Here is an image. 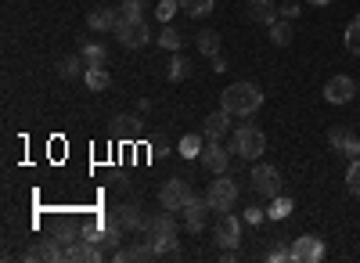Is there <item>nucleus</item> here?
<instances>
[{
    "label": "nucleus",
    "mask_w": 360,
    "mask_h": 263,
    "mask_svg": "<svg viewBox=\"0 0 360 263\" xmlns=\"http://www.w3.org/2000/svg\"><path fill=\"white\" fill-rule=\"evenodd\" d=\"M144 242L152 245V256H173L176 252V220L173 217H148L144 220Z\"/></svg>",
    "instance_id": "f257e3e1"
},
{
    "label": "nucleus",
    "mask_w": 360,
    "mask_h": 263,
    "mask_svg": "<svg viewBox=\"0 0 360 263\" xmlns=\"http://www.w3.org/2000/svg\"><path fill=\"white\" fill-rule=\"evenodd\" d=\"M220 101H224V108L231 115H252L263 105V91H259L256 83H249V79H238V83H231L227 91H224Z\"/></svg>",
    "instance_id": "f03ea898"
},
{
    "label": "nucleus",
    "mask_w": 360,
    "mask_h": 263,
    "mask_svg": "<svg viewBox=\"0 0 360 263\" xmlns=\"http://www.w3.org/2000/svg\"><path fill=\"white\" fill-rule=\"evenodd\" d=\"M231 152H234V155H242V159H263V152H266V137H263V130H256L252 123L238 127L234 137H231Z\"/></svg>",
    "instance_id": "7ed1b4c3"
},
{
    "label": "nucleus",
    "mask_w": 360,
    "mask_h": 263,
    "mask_svg": "<svg viewBox=\"0 0 360 263\" xmlns=\"http://www.w3.org/2000/svg\"><path fill=\"white\" fill-rule=\"evenodd\" d=\"M238 191H242V188H238V184L227 177V173H217V181L209 184V191H205L209 210H213L217 217H220V213H231L234 202H238Z\"/></svg>",
    "instance_id": "20e7f679"
},
{
    "label": "nucleus",
    "mask_w": 360,
    "mask_h": 263,
    "mask_svg": "<svg viewBox=\"0 0 360 263\" xmlns=\"http://www.w3.org/2000/svg\"><path fill=\"white\" fill-rule=\"evenodd\" d=\"M115 40L123 44V47H130V51H141L148 40H152V29H148L144 18H119V25H115Z\"/></svg>",
    "instance_id": "39448f33"
},
{
    "label": "nucleus",
    "mask_w": 360,
    "mask_h": 263,
    "mask_svg": "<svg viewBox=\"0 0 360 263\" xmlns=\"http://www.w3.org/2000/svg\"><path fill=\"white\" fill-rule=\"evenodd\" d=\"M191 198H195L191 184H188V181H180V177H173V181H166V184L159 188V202H162V210H166V213H180Z\"/></svg>",
    "instance_id": "423d86ee"
},
{
    "label": "nucleus",
    "mask_w": 360,
    "mask_h": 263,
    "mask_svg": "<svg viewBox=\"0 0 360 263\" xmlns=\"http://www.w3.org/2000/svg\"><path fill=\"white\" fill-rule=\"evenodd\" d=\"M252 188H256L263 198L281 195V169L270 166V162H256V166H252Z\"/></svg>",
    "instance_id": "0eeeda50"
},
{
    "label": "nucleus",
    "mask_w": 360,
    "mask_h": 263,
    "mask_svg": "<svg viewBox=\"0 0 360 263\" xmlns=\"http://www.w3.org/2000/svg\"><path fill=\"white\" fill-rule=\"evenodd\" d=\"M51 238L58 242V245H72L76 238H83V224H79V217H72V213H58L54 220H51Z\"/></svg>",
    "instance_id": "6e6552de"
},
{
    "label": "nucleus",
    "mask_w": 360,
    "mask_h": 263,
    "mask_svg": "<svg viewBox=\"0 0 360 263\" xmlns=\"http://www.w3.org/2000/svg\"><path fill=\"white\" fill-rule=\"evenodd\" d=\"M144 220H148V213L144 210H137V206H115L108 217H105V224L108 227H115V231H144Z\"/></svg>",
    "instance_id": "1a4fd4ad"
},
{
    "label": "nucleus",
    "mask_w": 360,
    "mask_h": 263,
    "mask_svg": "<svg viewBox=\"0 0 360 263\" xmlns=\"http://www.w3.org/2000/svg\"><path fill=\"white\" fill-rule=\"evenodd\" d=\"M356 91H360L356 79H349V76H332V79L324 83V101H328V105H349Z\"/></svg>",
    "instance_id": "9d476101"
},
{
    "label": "nucleus",
    "mask_w": 360,
    "mask_h": 263,
    "mask_svg": "<svg viewBox=\"0 0 360 263\" xmlns=\"http://www.w3.org/2000/svg\"><path fill=\"white\" fill-rule=\"evenodd\" d=\"M213 235H217V245H224V249H238V245H242V220L231 217V213H220Z\"/></svg>",
    "instance_id": "9b49d317"
},
{
    "label": "nucleus",
    "mask_w": 360,
    "mask_h": 263,
    "mask_svg": "<svg viewBox=\"0 0 360 263\" xmlns=\"http://www.w3.org/2000/svg\"><path fill=\"white\" fill-rule=\"evenodd\" d=\"M321 256H324V238H317V235H303V238L292 242V259L295 263H317Z\"/></svg>",
    "instance_id": "f8f14e48"
},
{
    "label": "nucleus",
    "mask_w": 360,
    "mask_h": 263,
    "mask_svg": "<svg viewBox=\"0 0 360 263\" xmlns=\"http://www.w3.org/2000/svg\"><path fill=\"white\" fill-rule=\"evenodd\" d=\"M202 166H205L209 173H227V166H231V148H227V144H220V141H209L205 152H202Z\"/></svg>",
    "instance_id": "ddd939ff"
},
{
    "label": "nucleus",
    "mask_w": 360,
    "mask_h": 263,
    "mask_svg": "<svg viewBox=\"0 0 360 263\" xmlns=\"http://www.w3.org/2000/svg\"><path fill=\"white\" fill-rule=\"evenodd\" d=\"M180 213H184V227L191 231V235H198V231H205V213H209V198L202 195H195L191 202H188V206L184 210H180Z\"/></svg>",
    "instance_id": "4468645a"
},
{
    "label": "nucleus",
    "mask_w": 360,
    "mask_h": 263,
    "mask_svg": "<svg viewBox=\"0 0 360 263\" xmlns=\"http://www.w3.org/2000/svg\"><path fill=\"white\" fill-rule=\"evenodd\" d=\"M231 120H234V115H231L227 108H220V112H213V115H205L202 134H205L209 141H224V134H227V130H234V127H231Z\"/></svg>",
    "instance_id": "2eb2a0df"
},
{
    "label": "nucleus",
    "mask_w": 360,
    "mask_h": 263,
    "mask_svg": "<svg viewBox=\"0 0 360 263\" xmlns=\"http://www.w3.org/2000/svg\"><path fill=\"white\" fill-rule=\"evenodd\" d=\"M119 18H123V15H119V11H108V8H94V11L86 15V25L94 29V33H108V29H112V33H115V25H119Z\"/></svg>",
    "instance_id": "dca6fc26"
},
{
    "label": "nucleus",
    "mask_w": 360,
    "mask_h": 263,
    "mask_svg": "<svg viewBox=\"0 0 360 263\" xmlns=\"http://www.w3.org/2000/svg\"><path fill=\"white\" fill-rule=\"evenodd\" d=\"M245 15H249L256 25H270V22H278V8H274V0H249Z\"/></svg>",
    "instance_id": "f3484780"
},
{
    "label": "nucleus",
    "mask_w": 360,
    "mask_h": 263,
    "mask_svg": "<svg viewBox=\"0 0 360 263\" xmlns=\"http://www.w3.org/2000/svg\"><path fill=\"white\" fill-rule=\"evenodd\" d=\"M25 259L29 263H44V259H62V245H58L54 238L51 242H37V245H29V252H25Z\"/></svg>",
    "instance_id": "a211bd4d"
},
{
    "label": "nucleus",
    "mask_w": 360,
    "mask_h": 263,
    "mask_svg": "<svg viewBox=\"0 0 360 263\" xmlns=\"http://www.w3.org/2000/svg\"><path fill=\"white\" fill-rule=\"evenodd\" d=\"M112 130L119 141H130V137H137V130H144V123H141V115H115Z\"/></svg>",
    "instance_id": "6ab92c4d"
},
{
    "label": "nucleus",
    "mask_w": 360,
    "mask_h": 263,
    "mask_svg": "<svg viewBox=\"0 0 360 263\" xmlns=\"http://www.w3.org/2000/svg\"><path fill=\"white\" fill-rule=\"evenodd\" d=\"M112 256H115V263H134V259H152V245H148V242H144V235H141V242H137V245H123V249H115Z\"/></svg>",
    "instance_id": "aec40b11"
},
{
    "label": "nucleus",
    "mask_w": 360,
    "mask_h": 263,
    "mask_svg": "<svg viewBox=\"0 0 360 263\" xmlns=\"http://www.w3.org/2000/svg\"><path fill=\"white\" fill-rule=\"evenodd\" d=\"M292 210H295V202H292L288 195H274V198H270V210H266V220L285 224V220L292 217Z\"/></svg>",
    "instance_id": "412c9836"
},
{
    "label": "nucleus",
    "mask_w": 360,
    "mask_h": 263,
    "mask_svg": "<svg viewBox=\"0 0 360 263\" xmlns=\"http://www.w3.org/2000/svg\"><path fill=\"white\" fill-rule=\"evenodd\" d=\"M86 72V62H83V54H65L62 62H58V76L62 79H76Z\"/></svg>",
    "instance_id": "4be33fe9"
},
{
    "label": "nucleus",
    "mask_w": 360,
    "mask_h": 263,
    "mask_svg": "<svg viewBox=\"0 0 360 263\" xmlns=\"http://www.w3.org/2000/svg\"><path fill=\"white\" fill-rule=\"evenodd\" d=\"M191 76V58L188 54H173V62H169V69H166V79L169 83H184Z\"/></svg>",
    "instance_id": "5701e85b"
},
{
    "label": "nucleus",
    "mask_w": 360,
    "mask_h": 263,
    "mask_svg": "<svg viewBox=\"0 0 360 263\" xmlns=\"http://www.w3.org/2000/svg\"><path fill=\"white\" fill-rule=\"evenodd\" d=\"M176 148H180V155H184V159H202V152H205V141H202V134H184Z\"/></svg>",
    "instance_id": "b1692460"
},
{
    "label": "nucleus",
    "mask_w": 360,
    "mask_h": 263,
    "mask_svg": "<svg viewBox=\"0 0 360 263\" xmlns=\"http://www.w3.org/2000/svg\"><path fill=\"white\" fill-rule=\"evenodd\" d=\"M266 29H270V40H274L278 47H288V44H292V37H295V33H292V22H288V18H281V15H278V22H270Z\"/></svg>",
    "instance_id": "393cba45"
},
{
    "label": "nucleus",
    "mask_w": 360,
    "mask_h": 263,
    "mask_svg": "<svg viewBox=\"0 0 360 263\" xmlns=\"http://www.w3.org/2000/svg\"><path fill=\"white\" fill-rule=\"evenodd\" d=\"M83 83L98 94V91H108V86H112V76H108L105 65H98V69H86V72H83Z\"/></svg>",
    "instance_id": "a878e982"
},
{
    "label": "nucleus",
    "mask_w": 360,
    "mask_h": 263,
    "mask_svg": "<svg viewBox=\"0 0 360 263\" xmlns=\"http://www.w3.org/2000/svg\"><path fill=\"white\" fill-rule=\"evenodd\" d=\"M79 54H83V62H86V69H98V65H108V51H105L101 44H83V47H79Z\"/></svg>",
    "instance_id": "bb28decb"
},
{
    "label": "nucleus",
    "mask_w": 360,
    "mask_h": 263,
    "mask_svg": "<svg viewBox=\"0 0 360 263\" xmlns=\"http://www.w3.org/2000/svg\"><path fill=\"white\" fill-rule=\"evenodd\" d=\"M195 47H198L202 54H209V58H213V54H220V37L213 33V29H202V33L195 37Z\"/></svg>",
    "instance_id": "cd10ccee"
},
{
    "label": "nucleus",
    "mask_w": 360,
    "mask_h": 263,
    "mask_svg": "<svg viewBox=\"0 0 360 263\" xmlns=\"http://www.w3.org/2000/svg\"><path fill=\"white\" fill-rule=\"evenodd\" d=\"M213 4H217V0H180V11L191 15V18H202V15L213 11Z\"/></svg>",
    "instance_id": "c85d7f7f"
},
{
    "label": "nucleus",
    "mask_w": 360,
    "mask_h": 263,
    "mask_svg": "<svg viewBox=\"0 0 360 263\" xmlns=\"http://www.w3.org/2000/svg\"><path fill=\"white\" fill-rule=\"evenodd\" d=\"M180 44H184V40H180V33L166 22V25H162V33H159V47H166V51H173V54H176V51H180Z\"/></svg>",
    "instance_id": "c756f323"
},
{
    "label": "nucleus",
    "mask_w": 360,
    "mask_h": 263,
    "mask_svg": "<svg viewBox=\"0 0 360 263\" xmlns=\"http://www.w3.org/2000/svg\"><path fill=\"white\" fill-rule=\"evenodd\" d=\"M346 51L349 54H360V15L346 25Z\"/></svg>",
    "instance_id": "7c9ffc66"
},
{
    "label": "nucleus",
    "mask_w": 360,
    "mask_h": 263,
    "mask_svg": "<svg viewBox=\"0 0 360 263\" xmlns=\"http://www.w3.org/2000/svg\"><path fill=\"white\" fill-rule=\"evenodd\" d=\"M339 155H342V159H349V162H356V159H360V137H356V134H346Z\"/></svg>",
    "instance_id": "2f4dec72"
},
{
    "label": "nucleus",
    "mask_w": 360,
    "mask_h": 263,
    "mask_svg": "<svg viewBox=\"0 0 360 263\" xmlns=\"http://www.w3.org/2000/svg\"><path fill=\"white\" fill-rule=\"evenodd\" d=\"M148 8V0H123V4H119V15L123 18H144L141 11Z\"/></svg>",
    "instance_id": "473e14b6"
},
{
    "label": "nucleus",
    "mask_w": 360,
    "mask_h": 263,
    "mask_svg": "<svg viewBox=\"0 0 360 263\" xmlns=\"http://www.w3.org/2000/svg\"><path fill=\"white\" fill-rule=\"evenodd\" d=\"M346 188H349L353 198H360V159L349 162V169H346Z\"/></svg>",
    "instance_id": "72a5a7b5"
},
{
    "label": "nucleus",
    "mask_w": 360,
    "mask_h": 263,
    "mask_svg": "<svg viewBox=\"0 0 360 263\" xmlns=\"http://www.w3.org/2000/svg\"><path fill=\"white\" fill-rule=\"evenodd\" d=\"M176 11H180V0H159V8H155V18H159V22L166 25V22H169V18L176 15Z\"/></svg>",
    "instance_id": "f704fd0d"
},
{
    "label": "nucleus",
    "mask_w": 360,
    "mask_h": 263,
    "mask_svg": "<svg viewBox=\"0 0 360 263\" xmlns=\"http://www.w3.org/2000/svg\"><path fill=\"white\" fill-rule=\"evenodd\" d=\"M274 249H266V259L270 263H285V259H292V245H285V242H270Z\"/></svg>",
    "instance_id": "c9c22d12"
},
{
    "label": "nucleus",
    "mask_w": 360,
    "mask_h": 263,
    "mask_svg": "<svg viewBox=\"0 0 360 263\" xmlns=\"http://www.w3.org/2000/svg\"><path fill=\"white\" fill-rule=\"evenodd\" d=\"M242 220H245V224H249V227H259V224H263V220H266V213H263V210H259V206H249V210H245V213H242Z\"/></svg>",
    "instance_id": "e433bc0d"
},
{
    "label": "nucleus",
    "mask_w": 360,
    "mask_h": 263,
    "mask_svg": "<svg viewBox=\"0 0 360 263\" xmlns=\"http://www.w3.org/2000/svg\"><path fill=\"white\" fill-rule=\"evenodd\" d=\"M346 134H349L346 127H332V130H328V144H332V148L339 152V148H342V141H346Z\"/></svg>",
    "instance_id": "4c0bfd02"
},
{
    "label": "nucleus",
    "mask_w": 360,
    "mask_h": 263,
    "mask_svg": "<svg viewBox=\"0 0 360 263\" xmlns=\"http://www.w3.org/2000/svg\"><path fill=\"white\" fill-rule=\"evenodd\" d=\"M278 15L288 18V22H295V18H299V4H285V8H278Z\"/></svg>",
    "instance_id": "58836bf2"
},
{
    "label": "nucleus",
    "mask_w": 360,
    "mask_h": 263,
    "mask_svg": "<svg viewBox=\"0 0 360 263\" xmlns=\"http://www.w3.org/2000/svg\"><path fill=\"white\" fill-rule=\"evenodd\" d=\"M213 72H227V58L213 54Z\"/></svg>",
    "instance_id": "ea45409f"
},
{
    "label": "nucleus",
    "mask_w": 360,
    "mask_h": 263,
    "mask_svg": "<svg viewBox=\"0 0 360 263\" xmlns=\"http://www.w3.org/2000/svg\"><path fill=\"white\" fill-rule=\"evenodd\" d=\"M310 4H314V8H324V4H332V0H310Z\"/></svg>",
    "instance_id": "a19ab883"
}]
</instances>
